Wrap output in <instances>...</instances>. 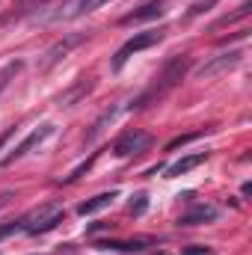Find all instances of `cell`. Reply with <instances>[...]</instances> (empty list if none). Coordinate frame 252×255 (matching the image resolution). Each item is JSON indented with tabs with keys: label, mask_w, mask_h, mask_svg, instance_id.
I'll list each match as a JSON object with an SVG mask.
<instances>
[{
	"label": "cell",
	"mask_w": 252,
	"mask_h": 255,
	"mask_svg": "<svg viewBox=\"0 0 252 255\" xmlns=\"http://www.w3.org/2000/svg\"><path fill=\"white\" fill-rule=\"evenodd\" d=\"M54 130H57V128L51 125V122H42L39 128H33V130H30V133H27V136H24V139H21V142H18V145H15V148H12L9 154H6V157L0 160V163H3V166H9V163L21 160L24 154H30L33 148H39V145H42V142H45V139H48V136L54 133Z\"/></svg>",
	"instance_id": "277c9868"
},
{
	"label": "cell",
	"mask_w": 252,
	"mask_h": 255,
	"mask_svg": "<svg viewBox=\"0 0 252 255\" xmlns=\"http://www.w3.org/2000/svg\"><path fill=\"white\" fill-rule=\"evenodd\" d=\"M157 255H163V253H157Z\"/></svg>",
	"instance_id": "ac0fdd59"
},
{
	"label": "cell",
	"mask_w": 252,
	"mask_h": 255,
	"mask_svg": "<svg viewBox=\"0 0 252 255\" xmlns=\"http://www.w3.org/2000/svg\"><path fill=\"white\" fill-rule=\"evenodd\" d=\"M18 229H21V223H9V226H0V241H3V238H9V235H15Z\"/></svg>",
	"instance_id": "2e32d148"
},
{
	"label": "cell",
	"mask_w": 252,
	"mask_h": 255,
	"mask_svg": "<svg viewBox=\"0 0 252 255\" xmlns=\"http://www.w3.org/2000/svg\"><path fill=\"white\" fill-rule=\"evenodd\" d=\"M244 60V51H229V54H220V57H214V60H208V63H202L196 68V77L199 80H208V77H217V74H223V71H232L235 65Z\"/></svg>",
	"instance_id": "8992f818"
},
{
	"label": "cell",
	"mask_w": 252,
	"mask_h": 255,
	"mask_svg": "<svg viewBox=\"0 0 252 255\" xmlns=\"http://www.w3.org/2000/svg\"><path fill=\"white\" fill-rule=\"evenodd\" d=\"M145 208H148V196H145V193H136V196L130 199V205H127V211H130L133 217L145 214Z\"/></svg>",
	"instance_id": "4fadbf2b"
},
{
	"label": "cell",
	"mask_w": 252,
	"mask_h": 255,
	"mask_svg": "<svg viewBox=\"0 0 252 255\" xmlns=\"http://www.w3.org/2000/svg\"><path fill=\"white\" fill-rule=\"evenodd\" d=\"M101 250H116V253H142L145 241H104L98 244Z\"/></svg>",
	"instance_id": "7c38bea8"
},
{
	"label": "cell",
	"mask_w": 252,
	"mask_h": 255,
	"mask_svg": "<svg viewBox=\"0 0 252 255\" xmlns=\"http://www.w3.org/2000/svg\"><path fill=\"white\" fill-rule=\"evenodd\" d=\"M160 42H163V30H142V33H133L125 45L116 51L110 68H113V71H122L125 63L133 57V54H139V51H145V48H154V45H160Z\"/></svg>",
	"instance_id": "7a4b0ae2"
},
{
	"label": "cell",
	"mask_w": 252,
	"mask_h": 255,
	"mask_svg": "<svg viewBox=\"0 0 252 255\" xmlns=\"http://www.w3.org/2000/svg\"><path fill=\"white\" fill-rule=\"evenodd\" d=\"M220 217V211L214 205H193L190 211H184L178 217V226H208Z\"/></svg>",
	"instance_id": "52a82bcc"
},
{
	"label": "cell",
	"mask_w": 252,
	"mask_h": 255,
	"mask_svg": "<svg viewBox=\"0 0 252 255\" xmlns=\"http://www.w3.org/2000/svg\"><path fill=\"white\" fill-rule=\"evenodd\" d=\"M148 145H151V133L133 128V130H125V133L113 142V154H116V157H130V154L145 151Z\"/></svg>",
	"instance_id": "5b68a950"
},
{
	"label": "cell",
	"mask_w": 252,
	"mask_h": 255,
	"mask_svg": "<svg viewBox=\"0 0 252 255\" xmlns=\"http://www.w3.org/2000/svg\"><path fill=\"white\" fill-rule=\"evenodd\" d=\"M104 3H110V0H60V3L54 6V12H48V15H45V21H48V24L74 21V18H80V15L95 12V9H98V6H104Z\"/></svg>",
	"instance_id": "3957f363"
},
{
	"label": "cell",
	"mask_w": 252,
	"mask_h": 255,
	"mask_svg": "<svg viewBox=\"0 0 252 255\" xmlns=\"http://www.w3.org/2000/svg\"><path fill=\"white\" fill-rule=\"evenodd\" d=\"M113 199H119V190L98 193V196H92V199H86V202H80V205H77V214H80V217H89V214H98V211H104V208H110V205H113Z\"/></svg>",
	"instance_id": "ba28073f"
},
{
	"label": "cell",
	"mask_w": 252,
	"mask_h": 255,
	"mask_svg": "<svg viewBox=\"0 0 252 255\" xmlns=\"http://www.w3.org/2000/svg\"><path fill=\"white\" fill-rule=\"evenodd\" d=\"M181 255H214V250L211 247H187Z\"/></svg>",
	"instance_id": "9a60e30c"
},
{
	"label": "cell",
	"mask_w": 252,
	"mask_h": 255,
	"mask_svg": "<svg viewBox=\"0 0 252 255\" xmlns=\"http://www.w3.org/2000/svg\"><path fill=\"white\" fill-rule=\"evenodd\" d=\"M80 42H83V36H68L65 42H57V45H54V48H51V51L45 54V57H48V60H45V65L60 63V60H63L65 54H68V51H71L74 45H80Z\"/></svg>",
	"instance_id": "30bf717a"
},
{
	"label": "cell",
	"mask_w": 252,
	"mask_h": 255,
	"mask_svg": "<svg viewBox=\"0 0 252 255\" xmlns=\"http://www.w3.org/2000/svg\"><path fill=\"white\" fill-rule=\"evenodd\" d=\"M208 160V151H196V154H187V157H181V160H175L169 169H166V178H178V175H184L190 169H196L199 163H205Z\"/></svg>",
	"instance_id": "9c48e42d"
},
{
	"label": "cell",
	"mask_w": 252,
	"mask_h": 255,
	"mask_svg": "<svg viewBox=\"0 0 252 255\" xmlns=\"http://www.w3.org/2000/svg\"><path fill=\"white\" fill-rule=\"evenodd\" d=\"M205 130H193V133H181V136H175L169 145H166V151H175V148H181V145H187V142H193V139H199Z\"/></svg>",
	"instance_id": "5bb4252c"
},
{
	"label": "cell",
	"mask_w": 252,
	"mask_h": 255,
	"mask_svg": "<svg viewBox=\"0 0 252 255\" xmlns=\"http://www.w3.org/2000/svg\"><path fill=\"white\" fill-rule=\"evenodd\" d=\"M12 199H15V193H12V190H3V193H0V211H3Z\"/></svg>",
	"instance_id": "e0dca14e"
},
{
	"label": "cell",
	"mask_w": 252,
	"mask_h": 255,
	"mask_svg": "<svg viewBox=\"0 0 252 255\" xmlns=\"http://www.w3.org/2000/svg\"><path fill=\"white\" fill-rule=\"evenodd\" d=\"M63 220H65L63 205H57V202H48V205H39V208H33V211H30L24 220H18V223H21V232H27V235H45V232L57 229Z\"/></svg>",
	"instance_id": "6da1fadb"
},
{
	"label": "cell",
	"mask_w": 252,
	"mask_h": 255,
	"mask_svg": "<svg viewBox=\"0 0 252 255\" xmlns=\"http://www.w3.org/2000/svg\"><path fill=\"white\" fill-rule=\"evenodd\" d=\"M163 15V9H160V3H145V6H139L136 12H130L122 18V24H136V21H151V18H160Z\"/></svg>",
	"instance_id": "8fae6325"
}]
</instances>
